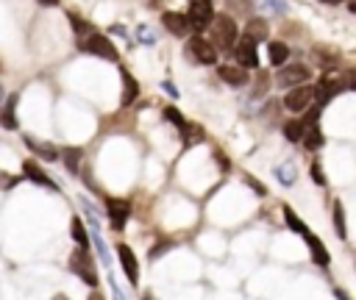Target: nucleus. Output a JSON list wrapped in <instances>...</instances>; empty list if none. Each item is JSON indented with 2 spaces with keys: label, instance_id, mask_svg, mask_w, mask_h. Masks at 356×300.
Wrapping results in <instances>:
<instances>
[{
  "label": "nucleus",
  "instance_id": "nucleus-1",
  "mask_svg": "<svg viewBox=\"0 0 356 300\" xmlns=\"http://www.w3.org/2000/svg\"><path fill=\"white\" fill-rule=\"evenodd\" d=\"M78 47L89 56H97V58H106V61H117V47L97 31H86L78 36Z\"/></svg>",
  "mask_w": 356,
  "mask_h": 300
},
{
  "label": "nucleus",
  "instance_id": "nucleus-2",
  "mask_svg": "<svg viewBox=\"0 0 356 300\" xmlns=\"http://www.w3.org/2000/svg\"><path fill=\"white\" fill-rule=\"evenodd\" d=\"M211 28V44L214 47H220V50H231L234 47V42H236V22L231 19V17H211V22H209Z\"/></svg>",
  "mask_w": 356,
  "mask_h": 300
},
{
  "label": "nucleus",
  "instance_id": "nucleus-3",
  "mask_svg": "<svg viewBox=\"0 0 356 300\" xmlns=\"http://www.w3.org/2000/svg\"><path fill=\"white\" fill-rule=\"evenodd\" d=\"M70 269L89 286L97 283V275H95V267H92V256H89V247H75L72 256H70Z\"/></svg>",
  "mask_w": 356,
  "mask_h": 300
},
{
  "label": "nucleus",
  "instance_id": "nucleus-4",
  "mask_svg": "<svg viewBox=\"0 0 356 300\" xmlns=\"http://www.w3.org/2000/svg\"><path fill=\"white\" fill-rule=\"evenodd\" d=\"M211 17H214L211 0H189V11H186V22H189V28L203 31V28H209Z\"/></svg>",
  "mask_w": 356,
  "mask_h": 300
},
{
  "label": "nucleus",
  "instance_id": "nucleus-5",
  "mask_svg": "<svg viewBox=\"0 0 356 300\" xmlns=\"http://www.w3.org/2000/svg\"><path fill=\"white\" fill-rule=\"evenodd\" d=\"M234 56H236V61H239V67L245 69H253L256 64H259V53H256V42L250 39V36H242V39H236L234 42Z\"/></svg>",
  "mask_w": 356,
  "mask_h": 300
},
{
  "label": "nucleus",
  "instance_id": "nucleus-6",
  "mask_svg": "<svg viewBox=\"0 0 356 300\" xmlns=\"http://www.w3.org/2000/svg\"><path fill=\"white\" fill-rule=\"evenodd\" d=\"M186 50H189V56H192L195 61H200V64H214V61H217V47H214L211 42H206L203 36H192V39L186 42Z\"/></svg>",
  "mask_w": 356,
  "mask_h": 300
},
{
  "label": "nucleus",
  "instance_id": "nucleus-7",
  "mask_svg": "<svg viewBox=\"0 0 356 300\" xmlns=\"http://www.w3.org/2000/svg\"><path fill=\"white\" fill-rule=\"evenodd\" d=\"M312 100H314V89L300 86V89H292V92L284 97V106H286V111L300 114V111H306V108L312 106Z\"/></svg>",
  "mask_w": 356,
  "mask_h": 300
},
{
  "label": "nucleus",
  "instance_id": "nucleus-8",
  "mask_svg": "<svg viewBox=\"0 0 356 300\" xmlns=\"http://www.w3.org/2000/svg\"><path fill=\"white\" fill-rule=\"evenodd\" d=\"M106 208H108L111 228H114V231H122L125 222H128V217H131V203L122 200V197H111V200L106 203Z\"/></svg>",
  "mask_w": 356,
  "mask_h": 300
},
{
  "label": "nucleus",
  "instance_id": "nucleus-9",
  "mask_svg": "<svg viewBox=\"0 0 356 300\" xmlns=\"http://www.w3.org/2000/svg\"><path fill=\"white\" fill-rule=\"evenodd\" d=\"M309 67L306 64H289V67H284L281 72H278V83L281 86H298V83H303V81H309Z\"/></svg>",
  "mask_w": 356,
  "mask_h": 300
},
{
  "label": "nucleus",
  "instance_id": "nucleus-10",
  "mask_svg": "<svg viewBox=\"0 0 356 300\" xmlns=\"http://www.w3.org/2000/svg\"><path fill=\"white\" fill-rule=\"evenodd\" d=\"M117 256H120V264H122L125 278H128L131 283H136V281H139V261H136L134 250H131L128 244H117Z\"/></svg>",
  "mask_w": 356,
  "mask_h": 300
},
{
  "label": "nucleus",
  "instance_id": "nucleus-11",
  "mask_svg": "<svg viewBox=\"0 0 356 300\" xmlns=\"http://www.w3.org/2000/svg\"><path fill=\"white\" fill-rule=\"evenodd\" d=\"M22 175L28 178V181H33L36 186H47V189H58V183H53V178L50 175H44V169L36 164V161H22Z\"/></svg>",
  "mask_w": 356,
  "mask_h": 300
},
{
  "label": "nucleus",
  "instance_id": "nucleus-12",
  "mask_svg": "<svg viewBox=\"0 0 356 300\" xmlns=\"http://www.w3.org/2000/svg\"><path fill=\"white\" fill-rule=\"evenodd\" d=\"M161 25H164L172 36H184V33L189 31L186 14H178V11H164V14H161Z\"/></svg>",
  "mask_w": 356,
  "mask_h": 300
},
{
  "label": "nucleus",
  "instance_id": "nucleus-13",
  "mask_svg": "<svg viewBox=\"0 0 356 300\" xmlns=\"http://www.w3.org/2000/svg\"><path fill=\"white\" fill-rule=\"evenodd\" d=\"M300 236L306 239V244H309V253H312V258H314L317 264H323V267H325V264H328V250H325V244H323V242H320V239H317L314 233H309V231H303Z\"/></svg>",
  "mask_w": 356,
  "mask_h": 300
},
{
  "label": "nucleus",
  "instance_id": "nucleus-14",
  "mask_svg": "<svg viewBox=\"0 0 356 300\" xmlns=\"http://www.w3.org/2000/svg\"><path fill=\"white\" fill-rule=\"evenodd\" d=\"M120 72H122V106H131L139 97V83L131 78L128 69H120Z\"/></svg>",
  "mask_w": 356,
  "mask_h": 300
},
{
  "label": "nucleus",
  "instance_id": "nucleus-15",
  "mask_svg": "<svg viewBox=\"0 0 356 300\" xmlns=\"http://www.w3.org/2000/svg\"><path fill=\"white\" fill-rule=\"evenodd\" d=\"M217 75H220L225 83H231V86H242V83L248 81L245 69H239V67H220V69H217Z\"/></svg>",
  "mask_w": 356,
  "mask_h": 300
},
{
  "label": "nucleus",
  "instance_id": "nucleus-16",
  "mask_svg": "<svg viewBox=\"0 0 356 300\" xmlns=\"http://www.w3.org/2000/svg\"><path fill=\"white\" fill-rule=\"evenodd\" d=\"M25 144H28L36 156H42V158H47V161H56V158H58V150H56L53 144H42V142H36L33 136H25Z\"/></svg>",
  "mask_w": 356,
  "mask_h": 300
},
{
  "label": "nucleus",
  "instance_id": "nucleus-17",
  "mask_svg": "<svg viewBox=\"0 0 356 300\" xmlns=\"http://www.w3.org/2000/svg\"><path fill=\"white\" fill-rule=\"evenodd\" d=\"M267 50H270L267 56H270V61H273L275 67H281V64L289 58V47H286L284 42H270V44H267Z\"/></svg>",
  "mask_w": 356,
  "mask_h": 300
},
{
  "label": "nucleus",
  "instance_id": "nucleus-18",
  "mask_svg": "<svg viewBox=\"0 0 356 300\" xmlns=\"http://www.w3.org/2000/svg\"><path fill=\"white\" fill-rule=\"evenodd\" d=\"M300 142L306 144V150H317V147L323 144V133L317 131V125H312V128L303 125V136H300Z\"/></svg>",
  "mask_w": 356,
  "mask_h": 300
},
{
  "label": "nucleus",
  "instance_id": "nucleus-19",
  "mask_svg": "<svg viewBox=\"0 0 356 300\" xmlns=\"http://www.w3.org/2000/svg\"><path fill=\"white\" fill-rule=\"evenodd\" d=\"M245 36H250L253 42H261V39H267V25L261 19H250L245 28Z\"/></svg>",
  "mask_w": 356,
  "mask_h": 300
},
{
  "label": "nucleus",
  "instance_id": "nucleus-20",
  "mask_svg": "<svg viewBox=\"0 0 356 300\" xmlns=\"http://www.w3.org/2000/svg\"><path fill=\"white\" fill-rule=\"evenodd\" d=\"M275 178H278L284 186H292L295 178H298V169H295L292 164H281V167H275Z\"/></svg>",
  "mask_w": 356,
  "mask_h": 300
},
{
  "label": "nucleus",
  "instance_id": "nucleus-21",
  "mask_svg": "<svg viewBox=\"0 0 356 300\" xmlns=\"http://www.w3.org/2000/svg\"><path fill=\"white\" fill-rule=\"evenodd\" d=\"M72 239L78 242V247H89V231L83 228V222L78 217L72 219Z\"/></svg>",
  "mask_w": 356,
  "mask_h": 300
},
{
  "label": "nucleus",
  "instance_id": "nucleus-22",
  "mask_svg": "<svg viewBox=\"0 0 356 300\" xmlns=\"http://www.w3.org/2000/svg\"><path fill=\"white\" fill-rule=\"evenodd\" d=\"M14 103H17V97L11 94V97H8V103H6V108L0 111L3 125H6V128H17V119H14Z\"/></svg>",
  "mask_w": 356,
  "mask_h": 300
},
{
  "label": "nucleus",
  "instance_id": "nucleus-23",
  "mask_svg": "<svg viewBox=\"0 0 356 300\" xmlns=\"http://www.w3.org/2000/svg\"><path fill=\"white\" fill-rule=\"evenodd\" d=\"M284 136H286L289 142H300V136H303V122H298V119L286 122V125H284Z\"/></svg>",
  "mask_w": 356,
  "mask_h": 300
},
{
  "label": "nucleus",
  "instance_id": "nucleus-24",
  "mask_svg": "<svg viewBox=\"0 0 356 300\" xmlns=\"http://www.w3.org/2000/svg\"><path fill=\"white\" fill-rule=\"evenodd\" d=\"M284 219L289 222V228H292L295 233H303V231H306V225H303V222H300V219L295 217V211H292L289 206H284Z\"/></svg>",
  "mask_w": 356,
  "mask_h": 300
},
{
  "label": "nucleus",
  "instance_id": "nucleus-25",
  "mask_svg": "<svg viewBox=\"0 0 356 300\" xmlns=\"http://www.w3.org/2000/svg\"><path fill=\"white\" fill-rule=\"evenodd\" d=\"M164 117H167V119H170L172 125H178L181 131L186 128V119H184V114H181L178 108H172V106H170V108H164Z\"/></svg>",
  "mask_w": 356,
  "mask_h": 300
},
{
  "label": "nucleus",
  "instance_id": "nucleus-26",
  "mask_svg": "<svg viewBox=\"0 0 356 300\" xmlns=\"http://www.w3.org/2000/svg\"><path fill=\"white\" fill-rule=\"evenodd\" d=\"M334 219H337V233L345 239L348 231H345V214H342V203H334Z\"/></svg>",
  "mask_w": 356,
  "mask_h": 300
},
{
  "label": "nucleus",
  "instance_id": "nucleus-27",
  "mask_svg": "<svg viewBox=\"0 0 356 300\" xmlns=\"http://www.w3.org/2000/svg\"><path fill=\"white\" fill-rule=\"evenodd\" d=\"M64 158H67L70 172H78V158H81V153H78V150H67V153H64Z\"/></svg>",
  "mask_w": 356,
  "mask_h": 300
},
{
  "label": "nucleus",
  "instance_id": "nucleus-28",
  "mask_svg": "<svg viewBox=\"0 0 356 300\" xmlns=\"http://www.w3.org/2000/svg\"><path fill=\"white\" fill-rule=\"evenodd\" d=\"M270 3V8L275 11V14H284L286 11V0H267Z\"/></svg>",
  "mask_w": 356,
  "mask_h": 300
},
{
  "label": "nucleus",
  "instance_id": "nucleus-29",
  "mask_svg": "<svg viewBox=\"0 0 356 300\" xmlns=\"http://www.w3.org/2000/svg\"><path fill=\"white\" fill-rule=\"evenodd\" d=\"M139 39H142V42H147V44H150V42H156V39H153V33H150V31H147L145 25L139 28Z\"/></svg>",
  "mask_w": 356,
  "mask_h": 300
},
{
  "label": "nucleus",
  "instance_id": "nucleus-30",
  "mask_svg": "<svg viewBox=\"0 0 356 300\" xmlns=\"http://www.w3.org/2000/svg\"><path fill=\"white\" fill-rule=\"evenodd\" d=\"M0 186H3V189H11V186H14V178L6 175V172H0Z\"/></svg>",
  "mask_w": 356,
  "mask_h": 300
},
{
  "label": "nucleus",
  "instance_id": "nucleus-31",
  "mask_svg": "<svg viewBox=\"0 0 356 300\" xmlns=\"http://www.w3.org/2000/svg\"><path fill=\"white\" fill-rule=\"evenodd\" d=\"M167 247H170V242H164V244H159V247H153V250H150V258H156V256H161V253H164Z\"/></svg>",
  "mask_w": 356,
  "mask_h": 300
},
{
  "label": "nucleus",
  "instance_id": "nucleus-32",
  "mask_svg": "<svg viewBox=\"0 0 356 300\" xmlns=\"http://www.w3.org/2000/svg\"><path fill=\"white\" fill-rule=\"evenodd\" d=\"M164 92H170V97H178V89L172 83H164Z\"/></svg>",
  "mask_w": 356,
  "mask_h": 300
},
{
  "label": "nucleus",
  "instance_id": "nucleus-33",
  "mask_svg": "<svg viewBox=\"0 0 356 300\" xmlns=\"http://www.w3.org/2000/svg\"><path fill=\"white\" fill-rule=\"evenodd\" d=\"M86 300H106V297H103V294H100V292H92V294H89V297H86Z\"/></svg>",
  "mask_w": 356,
  "mask_h": 300
},
{
  "label": "nucleus",
  "instance_id": "nucleus-34",
  "mask_svg": "<svg viewBox=\"0 0 356 300\" xmlns=\"http://www.w3.org/2000/svg\"><path fill=\"white\" fill-rule=\"evenodd\" d=\"M334 294H337V300H348V294H345V292H339V289H337Z\"/></svg>",
  "mask_w": 356,
  "mask_h": 300
},
{
  "label": "nucleus",
  "instance_id": "nucleus-35",
  "mask_svg": "<svg viewBox=\"0 0 356 300\" xmlns=\"http://www.w3.org/2000/svg\"><path fill=\"white\" fill-rule=\"evenodd\" d=\"M42 6H58V0H39Z\"/></svg>",
  "mask_w": 356,
  "mask_h": 300
},
{
  "label": "nucleus",
  "instance_id": "nucleus-36",
  "mask_svg": "<svg viewBox=\"0 0 356 300\" xmlns=\"http://www.w3.org/2000/svg\"><path fill=\"white\" fill-rule=\"evenodd\" d=\"M323 3H328V6H337V3H339V0H323Z\"/></svg>",
  "mask_w": 356,
  "mask_h": 300
},
{
  "label": "nucleus",
  "instance_id": "nucleus-37",
  "mask_svg": "<svg viewBox=\"0 0 356 300\" xmlns=\"http://www.w3.org/2000/svg\"><path fill=\"white\" fill-rule=\"evenodd\" d=\"M3 97H6V94H3V86H0V108H3Z\"/></svg>",
  "mask_w": 356,
  "mask_h": 300
},
{
  "label": "nucleus",
  "instance_id": "nucleus-38",
  "mask_svg": "<svg viewBox=\"0 0 356 300\" xmlns=\"http://www.w3.org/2000/svg\"><path fill=\"white\" fill-rule=\"evenodd\" d=\"M53 300H67V297H64V294H56V297H53Z\"/></svg>",
  "mask_w": 356,
  "mask_h": 300
}]
</instances>
